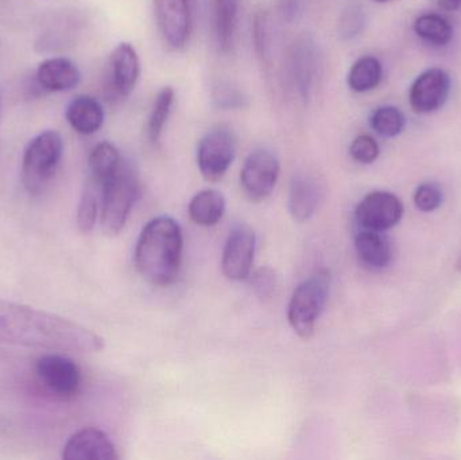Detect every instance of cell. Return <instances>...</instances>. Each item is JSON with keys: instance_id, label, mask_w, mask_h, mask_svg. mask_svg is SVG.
Wrapping results in <instances>:
<instances>
[{"instance_id": "obj_37", "label": "cell", "mask_w": 461, "mask_h": 460, "mask_svg": "<svg viewBox=\"0 0 461 460\" xmlns=\"http://www.w3.org/2000/svg\"><path fill=\"white\" fill-rule=\"evenodd\" d=\"M456 269L459 270V272H461V253H460L459 259H457V262H456Z\"/></svg>"}, {"instance_id": "obj_11", "label": "cell", "mask_w": 461, "mask_h": 460, "mask_svg": "<svg viewBox=\"0 0 461 460\" xmlns=\"http://www.w3.org/2000/svg\"><path fill=\"white\" fill-rule=\"evenodd\" d=\"M255 243L254 230L246 224H239L230 232L221 258V269L229 280L243 281L249 277L254 264Z\"/></svg>"}, {"instance_id": "obj_19", "label": "cell", "mask_w": 461, "mask_h": 460, "mask_svg": "<svg viewBox=\"0 0 461 460\" xmlns=\"http://www.w3.org/2000/svg\"><path fill=\"white\" fill-rule=\"evenodd\" d=\"M317 51L309 38H300L293 46L292 73L295 86L303 97H308L317 73Z\"/></svg>"}, {"instance_id": "obj_35", "label": "cell", "mask_w": 461, "mask_h": 460, "mask_svg": "<svg viewBox=\"0 0 461 460\" xmlns=\"http://www.w3.org/2000/svg\"><path fill=\"white\" fill-rule=\"evenodd\" d=\"M215 2V13L236 14L238 13L239 0H213Z\"/></svg>"}, {"instance_id": "obj_28", "label": "cell", "mask_w": 461, "mask_h": 460, "mask_svg": "<svg viewBox=\"0 0 461 460\" xmlns=\"http://www.w3.org/2000/svg\"><path fill=\"white\" fill-rule=\"evenodd\" d=\"M381 149L378 142L371 135H359L352 140L349 154L355 161L363 165H370L378 159Z\"/></svg>"}, {"instance_id": "obj_39", "label": "cell", "mask_w": 461, "mask_h": 460, "mask_svg": "<svg viewBox=\"0 0 461 460\" xmlns=\"http://www.w3.org/2000/svg\"><path fill=\"white\" fill-rule=\"evenodd\" d=\"M460 2H461V0H460Z\"/></svg>"}, {"instance_id": "obj_14", "label": "cell", "mask_w": 461, "mask_h": 460, "mask_svg": "<svg viewBox=\"0 0 461 460\" xmlns=\"http://www.w3.org/2000/svg\"><path fill=\"white\" fill-rule=\"evenodd\" d=\"M111 89L121 97H127L140 78V57L131 43H119L110 56Z\"/></svg>"}, {"instance_id": "obj_34", "label": "cell", "mask_w": 461, "mask_h": 460, "mask_svg": "<svg viewBox=\"0 0 461 460\" xmlns=\"http://www.w3.org/2000/svg\"><path fill=\"white\" fill-rule=\"evenodd\" d=\"M281 13L285 19L292 21L300 14V3L297 0H284L281 3Z\"/></svg>"}, {"instance_id": "obj_10", "label": "cell", "mask_w": 461, "mask_h": 460, "mask_svg": "<svg viewBox=\"0 0 461 460\" xmlns=\"http://www.w3.org/2000/svg\"><path fill=\"white\" fill-rule=\"evenodd\" d=\"M405 208L392 192L376 191L363 197L355 210V219L363 230L384 232L400 223Z\"/></svg>"}, {"instance_id": "obj_38", "label": "cell", "mask_w": 461, "mask_h": 460, "mask_svg": "<svg viewBox=\"0 0 461 460\" xmlns=\"http://www.w3.org/2000/svg\"><path fill=\"white\" fill-rule=\"evenodd\" d=\"M375 2L384 3V2H389V0H375Z\"/></svg>"}, {"instance_id": "obj_6", "label": "cell", "mask_w": 461, "mask_h": 460, "mask_svg": "<svg viewBox=\"0 0 461 460\" xmlns=\"http://www.w3.org/2000/svg\"><path fill=\"white\" fill-rule=\"evenodd\" d=\"M34 374L38 391L45 396L69 400L80 389V369L59 351L40 356L34 364Z\"/></svg>"}, {"instance_id": "obj_29", "label": "cell", "mask_w": 461, "mask_h": 460, "mask_svg": "<svg viewBox=\"0 0 461 460\" xmlns=\"http://www.w3.org/2000/svg\"><path fill=\"white\" fill-rule=\"evenodd\" d=\"M413 202L417 210L422 212H433L443 203V192L436 184H421L414 192Z\"/></svg>"}, {"instance_id": "obj_4", "label": "cell", "mask_w": 461, "mask_h": 460, "mask_svg": "<svg viewBox=\"0 0 461 460\" xmlns=\"http://www.w3.org/2000/svg\"><path fill=\"white\" fill-rule=\"evenodd\" d=\"M330 272L320 270L303 281L293 293L287 319L293 331L303 339H309L313 335L314 327L330 296Z\"/></svg>"}, {"instance_id": "obj_32", "label": "cell", "mask_w": 461, "mask_h": 460, "mask_svg": "<svg viewBox=\"0 0 461 460\" xmlns=\"http://www.w3.org/2000/svg\"><path fill=\"white\" fill-rule=\"evenodd\" d=\"M365 26V14L359 5H351L344 11L340 19V34L346 40L357 37Z\"/></svg>"}, {"instance_id": "obj_8", "label": "cell", "mask_w": 461, "mask_h": 460, "mask_svg": "<svg viewBox=\"0 0 461 460\" xmlns=\"http://www.w3.org/2000/svg\"><path fill=\"white\" fill-rule=\"evenodd\" d=\"M194 5L196 0H154L159 32L169 48L180 50L188 43Z\"/></svg>"}, {"instance_id": "obj_17", "label": "cell", "mask_w": 461, "mask_h": 460, "mask_svg": "<svg viewBox=\"0 0 461 460\" xmlns=\"http://www.w3.org/2000/svg\"><path fill=\"white\" fill-rule=\"evenodd\" d=\"M67 121L81 135H92L104 123V110L99 100L88 95L76 96L67 107Z\"/></svg>"}, {"instance_id": "obj_20", "label": "cell", "mask_w": 461, "mask_h": 460, "mask_svg": "<svg viewBox=\"0 0 461 460\" xmlns=\"http://www.w3.org/2000/svg\"><path fill=\"white\" fill-rule=\"evenodd\" d=\"M319 185L313 178L298 176L290 185L289 210L294 221L303 223L316 213L319 207Z\"/></svg>"}, {"instance_id": "obj_16", "label": "cell", "mask_w": 461, "mask_h": 460, "mask_svg": "<svg viewBox=\"0 0 461 460\" xmlns=\"http://www.w3.org/2000/svg\"><path fill=\"white\" fill-rule=\"evenodd\" d=\"M81 80L78 68L64 57H51L41 62L37 69V81L43 89L64 92L75 88Z\"/></svg>"}, {"instance_id": "obj_24", "label": "cell", "mask_w": 461, "mask_h": 460, "mask_svg": "<svg viewBox=\"0 0 461 460\" xmlns=\"http://www.w3.org/2000/svg\"><path fill=\"white\" fill-rule=\"evenodd\" d=\"M414 32L425 42L446 46L454 38V27L438 14H424L414 21Z\"/></svg>"}, {"instance_id": "obj_1", "label": "cell", "mask_w": 461, "mask_h": 460, "mask_svg": "<svg viewBox=\"0 0 461 460\" xmlns=\"http://www.w3.org/2000/svg\"><path fill=\"white\" fill-rule=\"evenodd\" d=\"M0 345L59 353H99L104 340L69 319L0 299Z\"/></svg>"}, {"instance_id": "obj_15", "label": "cell", "mask_w": 461, "mask_h": 460, "mask_svg": "<svg viewBox=\"0 0 461 460\" xmlns=\"http://www.w3.org/2000/svg\"><path fill=\"white\" fill-rule=\"evenodd\" d=\"M34 364L29 356L0 350V391H38Z\"/></svg>"}, {"instance_id": "obj_12", "label": "cell", "mask_w": 461, "mask_h": 460, "mask_svg": "<svg viewBox=\"0 0 461 460\" xmlns=\"http://www.w3.org/2000/svg\"><path fill=\"white\" fill-rule=\"evenodd\" d=\"M451 92V78L446 70L432 68L425 70L411 84L409 102L417 113H432L446 104Z\"/></svg>"}, {"instance_id": "obj_22", "label": "cell", "mask_w": 461, "mask_h": 460, "mask_svg": "<svg viewBox=\"0 0 461 460\" xmlns=\"http://www.w3.org/2000/svg\"><path fill=\"white\" fill-rule=\"evenodd\" d=\"M121 153L113 143L102 142L89 154L88 165L91 180L102 188L123 167Z\"/></svg>"}, {"instance_id": "obj_2", "label": "cell", "mask_w": 461, "mask_h": 460, "mask_svg": "<svg viewBox=\"0 0 461 460\" xmlns=\"http://www.w3.org/2000/svg\"><path fill=\"white\" fill-rule=\"evenodd\" d=\"M183 248V231L175 219H151L143 227L135 248L138 273L153 285H170L180 275Z\"/></svg>"}, {"instance_id": "obj_33", "label": "cell", "mask_w": 461, "mask_h": 460, "mask_svg": "<svg viewBox=\"0 0 461 460\" xmlns=\"http://www.w3.org/2000/svg\"><path fill=\"white\" fill-rule=\"evenodd\" d=\"M215 100L223 108L239 107V105L243 104L241 95L230 88L219 89V94L216 95Z\"/></svg>"}, {"instance_id": "obj_26", "label": "cell", "mask_w": 461, "mask_h": 460, "mask_svg": "<svg viewBox=\"0 0 461 460\" xmlns=\"http://www.w3.org/2000/svg\"><path fill=\"white\" fill-rule=\"evenodd\" d=\"M370 126L376 134L384 138L400 135L406 126V118L400 108L394 105H382L375 108L370 116Z\"/></svg>"}, {"instance_id": "obj_36", "label": "cell", "mask_w": 461, "mask_h": 460, "mask_svg": "<svg viewBox=\"0 0 461 460\" xmlns=\"http://www.w3.org/2000/svg\"><path fill=\"white\" fill-rule=\"evenodd\" d=\"M438 5L447 11H455L461 7L460 0H438Z\"/></svg>"}, {"instance_id": "obj_31", "label": "cell", "mask_w": 461, "mask_h": 460, "mask_svg": "<svg viewBox=\"0 0 461 460\" xmlns=\"http://www.w3.org/2000/svg\"><path fill=\"white\" fill-rule=\"evenodd\" d=\"M254 41L258 53L263 59H267L271 49V29L267 14H258L255 18Z\"/></svg>"}, {"instance_id": "obj_27", "label": "cell", "mask_w": 461, "mask_h": 460, "mask_svg": "<svg viewBox=\"0 0 461 460\" xmlns=\"http://www.w3.org/2000/svg\"><path fill=\"white\" fill-rule=\"evenodd\" d=\"M99 186L89 180L81 194L80 204L77 208V218L76 224L81 234H89L94 230L99 213V200H97L96 189Z\"/></svg>"}, {"instance_id": "obj_21", "label": "cell", "mask_w": 461, "mask_h": 460, "mask_svg": "<svg viewBox=\"0 0 461 460\" xmlns=\"http://www.w3.org/2000/svg\"><path fill=\"white\" fill-rule=\"evenodd\" d=\"M226 199L215 189L199 192L189 203V216L197 226L213 227L223 219Z\"/></svg>"}, {"instance_id": "obj_18", "label": "cell", "mask_w": 461, "mask_h": 460, "mask_svg": "<svg viewBox=\"0 0 461 460\" xmlns=\"http://www.w3.org/2000/svg\"><path fill=\"white\" fill-rule=\"evenodd\" d=\"M355 248L360 262L368 269L382 270L392 264V245L381 232L362 229L355 238Z\"/></svg>"}, {"instance_id": "obj_30", "label": "cell", "mask_w": 461, "mask_h": 460, "mask_svg": "<svg viewBox=\"0 0 461 460\" xmlns=\"http://www.w3.org/2000/svg\"><path fill=\"white\" fill-rule=\"evenodd\" d=\"M249 278L252 291L259 299L268 300L273 297L274 292H276V273L270 267L258 269L257 272L249 275Z\"/></svg>"}, {"instance_id": "obj_13", "label": "cell", "mask_w": 461, "mask_h": 460, "mask_svg": "<svg viewBox=\"0 0 461 460\" xmlns=\"http://www.w3.org/2000/svg\"><path fill=\"white\" fill-rule=\"evenodd\" d=\"M115 446L110 437L97 428L80 429L68 439L62 451L65 460H116Z\"/></svg>"}, {"instance_id": "obj_3", "label": "cell", "mask_w": 461, "mask_h": 460, "mask_svg": "<svg viewBox=\"0 0 461 460\" xmlns=\"http://www.w3.org/2000/svg\"><path fill=\"white\" fill-rule=\"evenodd\" d=\"M64 142L54 130L41 132L27 145L22 158V184L29 194H37L48 185L61 161Z\"/></svg>"}, {"instance_id": "obj_7", "label": "cell", "mask_w": 461, "mask_h": 460, "mask_svg": "<svg viewBox=\"0 0 461 460\" xmlns=\"http://www.w3.org/2000/svg\"><path fill=\"white\" fill-rule=\"evenodd\" d=\"M236 154L232 132L216 129L205 134L197 148V165L200 173L210 183H218L229 172Z\"/></svg>"}, {"instance_id": "obj_23", "label": "cell", "mask_w": 461, "mask_h": 460, "mask_svg": "<svg viewBox=\"0 0 461 460\" xmlns=\"http://www.w3.org/2000/svg\"><path fill=\"white\" fill-rule=\"evenodd\" d=\"M384 68L381 61L373 56H365L357 59L349 69L347 83L349 88L357 94L373 91L381 84Z\"/></svg>"}, {"instance_id": "obj_25", "label": "cell", "mask_w": 461, "mask_h": 460, "mask_svg": "<svg viewBox=\"0 0 461 460\" xmlns=\"http://www.w3.org/2000/svg\"><path fill=\"white\" fill-rule=\"evenodd\" d=\"M175 89L172 86H165L157 95L151 108L150 118H149L148 132L151 142L157 143L161 140L165 124L167 123L170 113H172L173 103H175Z\"/></svg>"}, {"instance_id": "obj_5", "label": "cell", "mask_w": 461, "mask_h": 460, "mask_svg": "<svg viewBox=\"0 0 461 460\" xmlns=\"http://www.w3.org/2000/svg\"><path fill=\"white\" fill-rule=\"evenodd\" d=\"M102 227L115 237L126 226L138 196V178L134 169L124 162L118 173L102 186Z\"/></svg>"}, {"instance_id": "obj_9", "label": "cell", "mask_w": 461, "mask_h": 460, "mask_svg": "<svg viewBox=\"0 0 461 460\" xmlns=\"http://www.w3.org/2000/svg\"><path fill=\"white\" fill-rule=\"evenodd\" d=\"M279 161L271 151L258 149L252 151L240 172V184L247 199L260 203L276 188L279 177Z\"/></svg>"}]
</instances>
